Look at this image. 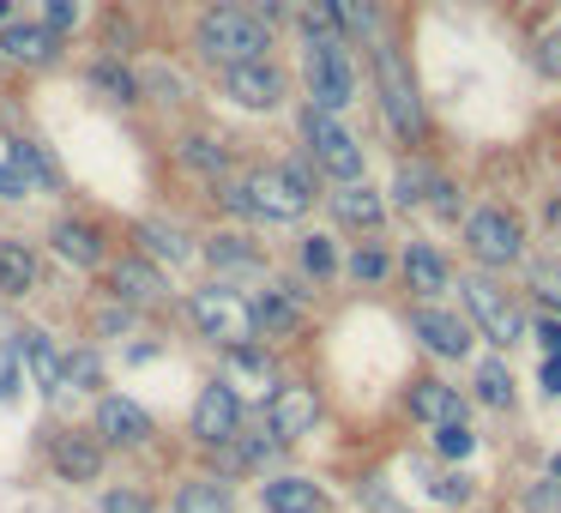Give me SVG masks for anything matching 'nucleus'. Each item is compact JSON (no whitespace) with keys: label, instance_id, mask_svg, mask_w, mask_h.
Listing matches in <instances>:
<instances>
[{"label":"nucleus","instance_id":"nucleus-1","mask_svg":"<svg viewBox=\"0 0 561 513\" xmlns=\"http://www.w3.org/2000/svg\"><path fill=\"white\" fill-rule=\"evenodd\" d=\"M272 49V31L266 19H254L248 7H236V0H224V7H211L206 19H199V55L218 67H248V61H266Z\"/></svg>","mask_w":561,"mask_h":513},{"label":"nucleus","instance_id":"nucleus-20","mask_svg":"<svg viewBox=\"0 0 561 513\" xmlns=\"http://www.w3.org/2000/svg\"><path fill=\"white\" fill-rule=\"evenodd\" d=\"M110 284L122 303H158L163 296V272L146 266V260H122V266H110Z\"/></svg>","mask_w":561,"mask_h":513},{"label":"nucleus","instance_id":"nucleus-34","mask_svg":"<svg viewBox=\"0 0 561 513\" xmlns=\"http://www.w3.org/2000/svg\"><path fill=\"white\" fill-rule=\"evenodd\" d=\"M79 19H85V0H43V25H49L55 37H67Z\"/></svg>","mask_w":561,"mask_h":513},{"label":"nucleus","instance_id":"nucleus-9","mask_svg":"<svg viewBox=\"0 0 561 513\" xmlns=\"http://www.w3.org/2000/svg\"><path fill=\"white\" fill-rule=\"evenodd\" d=\"M224 98H230L236 110L266 115V110H278V103H284V79H278V67H266V61L224 67Z\"/></svg>","mask_w":561,"mask_h":513},{"label":"nucleus","instance_id":"nucleus-45","mask_svg":"<svg viewBox=\"0 0 561 513\" xmlns=\"http://www.w3.org/2000/svg\"><path fill=\"white\" fill-rule=\"evenodd\" d=\"M248 13H254V19H290L296 0H248Z\"/></svg>","mask_w":561,"mask_h":513},{"label":"nucleus","instance_id":"nucleus-11","mask_svg":"<svg viewBox=\"0 0 561 513\" xmlns=\"http://www.w3.org/2000/svg\"><path fill=\"white\" fill-rule=\"evenodd\" d=\"M236 429H242V399H236L224 380H211V387L194 399V435L206 441V447H224Z\"/></svg>","mask_w":561,"mask_h":513},{"label":"nucleus","instance_id":"nucleus-38","mask_svg":"<svg viewBox=\"0 0 561 513\" xmlns=\"http://www.w3.org/2000/svg\"><path fill=\"white\" fill-rule=\"evenodd\" d=\"M31 187H37V182H31V175L19 170V158L7 151V158H0V200H25Z\"/></svg>","mask_w":561,"mask_h":513},{"label":"nucleus","instance_id":"nucleus-51","mask_svg":"<svg viewBox=\"0 0 561 513\" xmlns=\"http://www.w3.org/2000/svg\"><path fill=\"white\" fill-rule=\"evenodd\" d=\"M556 477H561V453H556Z\"/></svg>","mask_w":561,"mask_h":513},{"label":"nucleus","instance_id":"nucleus-21","mask_svg":"<svg viewBox=\"0 0 561 513\" xmlns=\"http://www.w3.org/2000/svg\"><path fill=\"white\" fill-rule=\"evenodd\" d=\"M332 218L339 224H380L387 218V194H375L363 182H344V194H332Z\"/></svg>","mask_w":561,"mask_h":513},{"label":"nucleus","instance_id":"nucleus-36","mask_svg":"<svg viewBox=\"0 0 561 513\" xmlns=\"http://www.w3.org/2000/svg\"><path fill=\"white\" fill-rule=\"evenodd\" d=\"M435 447L447 453V459H471L477 441H471V429H465V423H440V429H435Z\"/></svg>","mask_w":561,"mask_h":513},{"label":"nucleus","instance_id":"nucleus-29","mask_svg":"<svg viewBox=\"0 0 561 513\" xmlns=\"http://www.w3.org/2000/svg\"><path fill=\"white\" fill-rule=\"evenodd\" d=\"M175 513H230V495L218 483H187L175 495Z\"/></svg>","mask_w":561,"mask_h":513},{"label":"nucleus","instance_id":"nucleus-16","mask_svg":"<svg viewBox=\"0 0 561 513\" xmlns=\"http://www.w3.org/2000/svg\"><path fill=\"white\" fill-rule=\"evenodd\" d=\"M260 495H266V513H327V495L308 477H272Z\"/></svg>","mask_w":561,"mask_h":513},{"label":"nucleus","instance_id":"nucleus-41","mask_svg":"<svg viewBox=\"0 0 561 513\" xmlns=\"http://www.w3.org/2000/svg\"><path fill=\"white\" fill-rule=\"evenodd\" d=\"M428 495L435 501H447V508H459V501H471V477H435V483H428Z\"/></svg>","mask_w":561,"mask_h":513},{"label":"nucleus","instance_id":"nucleus-33","mask_svg":"<svg viewBox=\"0 0 561 513\" xmlns=\"http://www.w3.org/2000/svg\"><path fill=\"white\" fill-rule=\"evenodd\" d=\"M525 513H561V477H537V483H525Z\"/></svg>","mask_w":561,"mask_h":513},{"label":"nucleus","instance_id":"nucleus-42","mask_svg":"<svg viewBox=\"0 0 561 513\" xmlns=\"http://www.w3.org/2000/svg\"><path fill=\"white\" fill-rule=\"evenodd\" d=\"M531 290L543 296L549 308H561V266H531Z\"/></svg>","mask_w":561,"mask_h":513},{"label":"nucleus","instance_id":"nucleus-3","mask_svg":"<svg viewBox=\"0 0 561 513\" xmlns=\"http://www.w3.org/2000/svg\"><path fill=\"white\" fill-rule=\"evenodd\" d=\"M236 194H242V206L254 212V218L290 224V218H302V212H308L314 187H308L302 163H284V170H248L242 182H236Z\"/></svg>","mask_w":561,"mask_h":513},{"label":"nucleus","instance_id":"nucleus-24","mask_svg":"<svg viewBox=\"0 0 561 513\" xmlns=\"http://www.w3.org/2000/svg\"><path fill=\"white\" fill-rule=\"evenodd\" d=\"M49 242H55V254L73 260V266H98V260H103V236L91 230V224H61Z\"/></svg>","mask_w":561,"mask_h":513},{"label":"nucleus","instance_id":"nucleus-4","mask_svg":"<svg viewBox=\"0 0 561 513\" xmlns=\"http://www.w3.org/2000/svg\"><path fill=\"white\" fill-rule=\"evenodd\" d=\"M187 315H194V327L206 332L211 344H224V351H242V344L254 339V308L236 290H194Z\"/></svg>","mask_w":561,"mask_h":513},{"label":"nucleus","instance_id":"nucleus-35","mask_svg":"<svg viewBox=\"0 0 561 513\" xmlns=\"http://www.w3.org/2000/svg\"><path fill=\"white\" fill-rule=\"evenodd\" d=\"M182 163H187V170H206V175H218V170H224V151H218V139H182Z\"/></svg>","mask_w":561,"mask_h":513},{"label":"nucleus","instance_id":"nucleus-22","mask_svg":"<svg viewBox=\"0 0 561 513\" xmlns=\"http://www.w3.org/2000/svg\"><path fill=\"white\" fill-rule=\"evenodd\" d=\"M248 308H254V332H278V339H284V332L302 327V308H296L284 290H260Z\"/></svg>","mask_w":561,"mask_h":513},{"label":"nucleus","instance_id":"nucleus-13","mask_svg":"<svg viewBox=\"0 0 561 513\" xmlns=\"http://www.w3.org/2000/svg\"><path fill=\"white\" fill-rule=\"evenodd\" d=\"M49 459H55V471H61L67 483H98V471H103V441L91 435V429H67V435H55Z\"/></svg>","mask_w":561,"mask_h":513},{"label":"nucleus","instance_id":"nucleus-40","mask_svg":"<svg viewBox=\"0 0 561 513\" xmlns=\"http://www.w3.org/2000/svg\"><path fill=\"white\" fill-rule=\"evenodd\" d=\"M531 61H537V73H543V79H561V31H549V37L537 43Z\"/></svg>","mask_w":561,"mask_h":513},{"label":"nucleus","instance_id":"nucleus-31","mask_svg":"<svg viewBox=\"0 0 561 513\" xmlns=\"http://www.w3.org/2000/svg\"><path fill=\"white\" fill-rule=\"evenodd\" d=\"M206 260H211V266H224V272H236V266H254V248H248L242 236H211Z\"/></svg>","mask_w":561,"mask_h":513},{"label":"nucleus","instance_id":"nucleus-43","mask_svg":"<svg viewBox=\"0 0 561 513\" xmlns=\"http://www.w3.org/2000/svg\"><path fill=\"white\" fill-rule=\"evenodd\" d=\"M103 513H151V501L139 495V489H110V495H103Z\"/></svg>","mask_w":561,"mask_h":513},{"label":"nucleus","instance_id":"nucleus-47","mask_svg":"<svg viewBox=\"0 0 561 513\" xmlns=\"http://www.w3.org/2000/svg\"><path fill=\"white\" fill-rule=\"evenodd\" d=\"M537 339L549 344V356H561V320H543V327H537Z\"/></svg>","mask_w":561,"mask_h":513},{"label":"nucleus","instance_id":"nucleus-25","mask_svg":"<svg viewBox=\"0 0 561 513\" xmlns=\"http://www.w3.org/2000/svg\"><path fill=\"white\" fill-rule=\"evenodd\" d=\"M25 363H31V380H37L43 392L61 387V351H55L43 332H25Z\"/></svg>","mask_w":561,"mask_h":513},{"label":"nucleus","instance_id":"nucleus-44","mask_svg":"<svg viewBox=\"0 0 561 513\" xmlns=\"http://www.w3.org/2000/svg\"><path fill=\"white\" fill-rule=\"evenodd\" d=\"M351 272H356V278H363V284L387 278V254H380V248H363V254L351 260Z\"/></svg>","mask_w":561,"mask_h":513},{"label":"nucleus","instance_id":"nucleus-49","mask_svg":"<svg viewBox=\"0 0 561 513\" xmlns=\"http://www.w3.org/2000/svg\"><path fill=\"white\" fill-rule=\"evenodd\" d=\"M543 387L561 399V356H549V363H543Z\"/></svg>","mask_w":561,"mask_h":513},{"label":"nucleus","instance_id":"nucleus-6","mask_svg":"<svg viewBox=\"0 0 561 513\" xmlns=\"http://www.w3.org/2000/svg\"><path fill=\"white\" fill-rule=\"evenodd\" d=\"M465 242H471L477 266H519V254H525L519 218L501 212V206H477L471 218H465Z\"/></svg>","mask_w":561,"mask_h":513},{"label":"nucleus","instance_id":"nucleus-46","mask_svg":"<svg viewBox=\"0 0 561 513\" xmlns=\"http://www.w3.org/2000/svg\"><path fill=\"white\" fill-rule=\"evenodd\" d=\"M13 380H19V368H13V356L0 351V399H13Z\"/></svg>","mask_w":561,"mask_h":513},{"label":"nucleus","instance_id":"nucleus-10","mask_svg":"<svg viewBox=\"0 0 561 513\" xmlns=\"http://www.w3.org/2000/svg\"><path fill=\"white\" fill-rule=\"evenodd\" d=\"M320 423V399H314V387H278L266 399V435L272 441H302L308 429Z\"/></svg>","mask_w":561,"mask_h":513},{"label":"nucleus","instance_id":"nucleus-12","mask_svg":"<svg viewBox=\"0 0 561 513\" xmlns=\"http://www.w3.org/2000/svg\"><path fill=\"white\" fill-rule=\"evenodd\" d=\"M91 435L110 441V447H139V441H151V417L139 411L134 399L110 392V399H98V429H91Z\"/></svg>","mask_w":561,"mask_h":513},{"label":"nucleus","instance_id":"nucleus-15","mask_svg":"<svg viewBox=\"0 0 561 513\" xmlns=\"http://www.w3.org/2000/svg\"><path fill=\"white\" fill-rule=\"evenodd\" d=\"M224 387H242L248 392V399H272V392H278V375H272V363H266V356H260V351H248V344H242V351H230V368H224Z\"/></svg>","mask_w":561,"mask_h":513},{"label":"nucleus","instance_id":"nucleus-48","mask_svg":"<svg viewBox=\"0 0 561 513\" xmlns=\"http://www.w3.org/2000/svg\"><path fill=\"white\" fill-rule=\"evenodd\" d=\"M368 508H375V513H404V508H399V501H392V495H387V489H368Z\"/></svg>","mask_w":561,"mask_h":513},{"label":"nucleus","instance_id":"nucleus-8","mask_svg":"<svg viewBox=\"0 0 561 513\" xmlns=\"http://www.w3.org/2000/svg\"><path fill=\"white\" fill-rule=\"evenodd\" d=\"M459 290H465V308H471V320L483 327V339H495V344H519V339H525V315H519V303H513L501 284L465 278Z\"/></svg>","mask_w":561,"mask_h":513},{"label":"nucleus","instance_id":"nucleus-28","mask_svg":"<svg viewBox=\"0 0 561 513\" xmlns=\"http://www.w3.org/2000/svg\"><path fill=\"white\" fill-rule=\"evenodd\" d=\"M477 399L495 404V411H507L513 404V375L501 363H477Z\"/></svg>","mask_w":561,"mask_h":513},{"label":"nucleus","instance_id":"nucleus-23","mask_svg":"<svg viewBox=\"0 0 561 513\" xmlns=\"http://www.w3.org/2000/svg\"><path fill=\"white\" fill-rule=\"evenodd\" d=\"M37 284V254L25 242H0V296H25Z\"/></svg>","mask_w":561,"mask_h":513},{"label":"nucleus","instance_id":"nucleus-39","mask_svg":"<svg viewBox=\"0 0 561 513\" xmlns=\"http://www.w3.org/2000/svg\"><path fill=\"white\" fill-rule=\"evenodd\" d=\"M428 187H435V170H423V163H411V170L399 175V200H404V206L428 200Z\"/></svg>","mask_w":561,"mask_h":513},{"label":"nucleus","instance_id":"nucleus-30","mask_svg":"<svg viewBox=\"0 0 561 513\" xmlns=\"http://www.w3.org/2000/svg\"><path fill=\"white\" fill-rule=\"evenodd\" d=\"M98 375H103L98 351H73V356H61V387L85 392V387H98Z\"/></svg>","mask_w":561,"mask_h":513},{"label":"nucleus","instance_id":"nucleus-17","mask_svg":"<svg viewBox=\"0 0 561 513\" xmlns=\"http://www.w3.org/2000/svg\"><path fill=\"white\" fill-rule=\"evenodd\" d=\"M0 55H7V61H25V67H37V61H49L55 55V31L49 25H7L0 31Z\"/></svg>","mask_w":561,"mask_h":513},{"label":"nucleus","instance_id":"nucleus-26","mask_svg":"<svg viewBox=\"0 0 561 513\" xmlns=\"http://www.w3.org/2000/svg\"><path fill=\"white\" fill-rule=\"evenodd\" d=\"M91 91H103L110 103H139V79L127 73V67H115V61L91 67Z\"/></svg>","mask_w":561,"mask_h":513},{"label":"nucleus","instance_id":"nucleus-2","mask_svg":"<svg viewBox=\"0 0 561 513\" xmlns=\"http://www.w3.org/2000/svg\"><path fill=\"white\" fill-rule=\"evenodd\" d=\"M308 98L314 110L344 115V103L356 98V73H351V55H344V31H308Z\"/></svg>","mask_w":561,"mask_h":513},{"label":"nucleus","instance_id":"nucleus-5","mask_svg":"<svg viewBox=\"0 0 561 513\" xmlns=\"http://www.w3.org/2000/svg\"><path fill=\"white\" fill-rule=\"evenodd\" d=\"M375 73H380V115H387V127L399 139H423V98H416V86H411V73H404V61L392 49H380L375 55Z\"/></svg>","mask_w":561,"mask_h":513},{"label":"nucleus","instance_id":"nucleus-18","mask_svg":"<svg viewBox=\"0 0 561 513\" xmlns=\"http://www.w3.org/2000/svg\"><path fill=\"white\" fill-rule=\"evenodd\" d=\"M411 411L423 417V423H465V404H459V392L447 387V380H416L411 387Z\"/></svg>","mask_w":561,"mask_h":513},{"label":"nucleus","instance_id":"nucleus-50","mask_svg":"<svg viewBox=\"0 0 561 513\" xmlns=\"http://www.w3.org/2000/svg\"><path fill=\"white\" fill-rule=\"evenodd\" d=\"M13 25V0H0V31Z\"/></svg>","mask_w":561,"mask_h":513},{"label":"nucleus","instance_id":"nucleus-27","mask_svg":"<svg viewBox=\"0 0 561 513\" xmlns=\"http://www.w3.org/2000/svg\"><path fill=\"white\" fill-rule=\"evenodd\" d=\"M13 158H19V170H25L37 187H55V182H61V170H55V158H49L43 146H31V139H13Z\"/></svg>","mask_w":561,"mask_h":513},{"label":"nucleus","instance_id":"nucleus-37","mask_svg":"<svg viewBox=\"0 0 561 513\" xmlns=\"http://www.w3.org/2000/svg\"><path fill=\"white\" fill-rule=\"evenodd\" d=\"M302 266L314 272V278L339 272V254H332V242H327V236H308V242H302Z\"/></svg>","mask_w":561,"mask_h":513},{"label":"nucleus","instance_id":"nucleus-32","mask_svg":"<svg viewBox=\"0 0 561 513\" xmlns=\"http://www.w3.org/2000/svg\"><path fill=\"white\" fill-rule=\"evenodd\" d=\"M139 248H151L158 260H187L194 254V248H187L175 230H163V224H139Z\"/></svg>","mask_w":561,"mask_h":513},{"label":"nucleus","instance_id":"nucleus-19","mask_svg":"<svg viewBox=\"0 0 561 513\" xmlns=\"http://www.w3.org/2000/svg\"><path fill=\"white\" fill-rule=\"evenodd\" d=\"M404 278H411L416 296H440L447 290V254H440L435 242H411V254H404Z\"/></svg>","mask_w":561,"mask_h":513},{"label":"nucleus","instance_id":"nucleus-14","mask_svg":"<svg viewBox=\"0 0 561 513\" xmlns=\"http://www.w3.org/2000/svg\"><path fill=\"white\" fill-rule=\"evenodd\" d=\"M411 327H416V339H423L435 356H465V351H471V327H465L459 315H440V308H416Z\"/></svg>","mask_w":561,"mask_h":513},{"label":"nucleus","instance_id":"nucleus-7","mask_svg":"<svg viewBox=\"0 0 561 513\" xmlns=\"http://www.w3.org/2000/svg\"><path fill=\"white\" fill-rule=\"evenodd\" d=\"M302 139H308V151H314V163L327 175H339V182H363V151H356V139L339 127V115L308 110L302 115Z\"/></svg>","mask_w":561,"mask_h":513}]
</instances>
